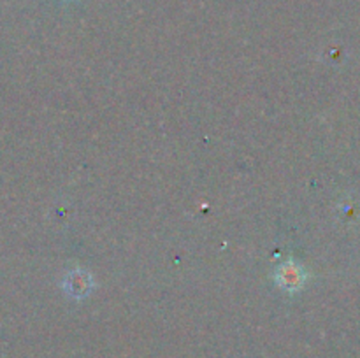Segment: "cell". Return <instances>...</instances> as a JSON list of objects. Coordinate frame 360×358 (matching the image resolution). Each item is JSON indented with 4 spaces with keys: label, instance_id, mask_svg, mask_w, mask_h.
<instances>
[{
    "label": "cell",
    "instance_id": "6da1fadb",
    "mask_svg": "<svg viewBox=\"0 0 360 358\" xmlns=\"http://www.w3.org/2000/svg\"><path fill=\"white\" fill-rule=\"evenodd\" d=\"M278 283L283 286L285 290H297L304 283V272L299 265L295 263H287V265L280 267L278 272Z\"/></svg>",
    "mask_w": 360,
    "mask_h": 358
}]
</instances>
